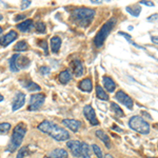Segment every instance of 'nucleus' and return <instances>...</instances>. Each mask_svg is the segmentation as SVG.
Masks as SVG:
<instances>
[{
  "label": "nucleus",
  "instance_id": "1",
  "mask_svg": "<svg viewBox=\"0 0 158 158\" xmlns=\"http://www.w3.org/2000/svg\"><path fill=\"white\" fill-rule=\"evenodd\" d=\"M37 128L40 132L49 134L50 136L57 141H64V140L70 139V134L67 130H64L63 128H61L58 125L52 121H49V120L42 121L38 125Z\"/></svg>",
  "mask_w": 158,
  "mask_h": 158
},
{
  "label": "nucleus",
  "instance_id": "2",
  "mask_svg": "<svg viewBox=\"0 0 158 158\" xmlns=\"http://www.w3.org/2000/svg\"><path fill=\"white\" fill-rule=\"evenodd\" d=\"M95 16V11L90 7H76L71 13V19L77 25L86 29L91 25L92 20Z\"/></svg>",
  "mask_w": 158,
  "mask_h": 158
},
{
  "label": "nucleus",
  "instance_id": "3",
  "mask_svg": "<svg viewBox=\"0 0 158 158\" xmlns=\"http://www.w3.org/2000/svg\"><path fill=\"white\" fill-rule=\"evenodd\" d=\"M27 125L23 123V122H20L16 125L14 130H13L12 133V139H11V142L9 144V148H7V152H14L17 149H19V146H21L22 141H23V138H25V135L27 133Z\"/></svg>",
  "mask_w": 158,
  "mask_h": 158
},
{
  "label": "nucleus",
  "instance_id": "4",
  "mask_svg": "<svg viewBox=\"0 0 158 158\" xmlns=\"http://www.w3.org/2000/svg\"><path fill=\"white\" fill-rule=\"evenodd\" d=\"M115 25H116V18L113 17V18L109 19V20L101 27V29L99 30V32L96 34L95 39H94V43L96 48L99 49L101 46H104L106 38H108V36L110 35V33L112 32L113 27H115Z\"/></svg>",
  "mask_w": 158,
  "mask_h": 158
},
{
  "label": "nucleus",
  "instance_id": "5",
  "mask_svg": "<svg viewBox=\"0 0 158 158\" xmlns=\"http://www.w3.org/2000/svg\"><path fill=\"white\" fill-rule=\"evenodd\" d=\"M129 127L137 133L142 135H146L150 133V125L146 119H143L141 116H132L129 120Z\"/></svg>",
  "mask_w": 158,
  "mask_h": 158
},
{
  "label": "nucleus",
  "instance_id": "6",
  "mask_svg": "<svg viewBox=\"0 0 158 158\" xmlns=\"http://www.w3.org/2000/svg\"><path fill=\"white\" fill-rule=\"evenodd\" d=\"M30 65V60L20 54L13 55L10 59V70L12 72H19L21 69H25Z\"/></svg>",
  "mask_w": 158,
  "mask_h": 158
},
{
  "label": "nucleus",
  "instance_id": "7",
  "mask_svg": "<svg viewBox=\"0 0 158 158\" xmlns=\"http://www.w3.org/2000/svg\"><path fill=\"white\" fill-rule=\"evenodd\" d=\"M46 100V95L44 94H34L31 96L30 98V106H29V110L30 111H37L39 110L42 104H44Z\"/></svg>",
  "mask_w": 158,
  "mask_h": 158
},
{
  "label": "nucleus",
  "instance_id": "8",
  "mask_svg": "<svg viewBox=\"0 0 158 158\" xmlns=\"http://www.w3.org/2000/svg\"><path fill=\"white\" fill-rule=\"evenodd\" d=\"M83 115H84L85 119L88 120L92 125H98L99 121H98L96 114H95V110L92 108L91 104H86L83 108Z\"/></svg>",
  "mask_w": 158,
  "mask_h": 158
},
{
  "label": "nucleus",
  "instance_id": "9",
  "mask_svg": "<svg viewBox=\"0 0 158 158\" xmlns=\"http://www.w3.org/2000/svg\"><path fill=\"white\" fill-rule=\"evenodd\" d=\"M115 98L117 99V100L120 102L121 104H123L125 106H127L128 109L132 110L133 109V99H132L130 96H129L127 93H125L123 91H118V92H116V94H115Z\"/></svg>",
  "mask_w": 158,
  "mask_h": 158
},
{
  "label": "nucleus",
  "instance_id": "10",
  "mask_svg": "<svg viewBox=\"0 0 158 158\" xmlns=\"http://www.w3.org/2000/svg\"><path fill=\"white\" fill-rule=\"evenodd\" d=\"M25 104V95L22 92H17L15 93L12 101V110L13 111H17V110L21 109Z\"/></svg>",
  "mask_w": 158,
  "mask_h": 158
},
{
  "label": "nucleus",
  "instance_id": "11",
  "mask_svg": "<svg viewBox=\"0 0 158 158\" xmlns=\"http://www.w3.org/2000/svg\"><path fill=\"white\" fill-rule=\"evenodd\" d=\"M67 148L70 149L71 153L74 157H80L81 156V141L78 140H69L67 142Z\"/></svg>",
  "mask_w": 158,
  "mask_h": 158
},
{
  "label": "nucleus",
  "instance_id": "12",
  "mask_svg": "<svg viewBox=\"0 0 158 158\" xmlns=\"http://www.w3.org/2000/svg\"><path fill=\"white\" fill-rule=\"evenodd\" d=\"M17 37H18V34H17L16 31H13V30L10 31L9 33L5 34L4 36H2L0 38V44H1V46L5 48V46H7L12 42H14V41L17 39Z\"/></svg>",
  "mask_w": 158,
  "mask_h": 158
},
{
  "label": "nucleus",
  "instance_id": "13",
  "mask_svg": "<svg viewBox=\"0 0 158 158\" xmlns=\"http://www.w3.org/2000/svg\"><path fill=\"white\" fill-rule=\"evenodd\" d=\"M62 125H65L67 129H70L72 132H78L79 129L81 128V121L77 119H63Z\"/></svg>",
  "mask_w": 158,
  "mask_h": 158
},
{
  "label": "nucleus",
  "instance_id": "14",
  "mask_svg": "<svg viewBox=\"0 0 158 158\" xmlns=\"http://www.w3.org/2000/svg\"><path fill=\"white\" fill-rule=\"evenodd\" d=\"M102 82H104V90L108 91L109 93H113L116 90V83L111 77L109 76H104L102 77Z\"/></svg>",
  "mask_w": 158,
  "mask_h": 158
},
{
  "label": "nucleus",
  "instance_id": "15",
  "mask_svg": "<svg viewBox=\"0 0 158 158\" xmlns=\"http://www.w3.org/2000/svg\"><path fill=\"white\" fill-rule=\"evenodd\" d=\"M69 154L64 149H55L50 152L44 158H67Z\"/></svg>",
  "mask_w": 158,
  "mask_h": 158
},
{
  "label": "nucleus",
  "instance_id": "16",
  "mask_svg": "<svg viewBox=\"0 0 158 158\" xmlns=\"http://www.w3.org/2000/svg\"><path fill=\"white\" fill-rule=\"evenodd\" d=\"M71 67H72V70H73L74 75L76 77H81L83 75V65H82L81 61L75 60L71 63Z\"/></svg>",
  "mask_w": 158,
  "mask_h": 158
},
{
  "label": "nucleus",
  "instance_id": "17",
  "mask_svg": "<svg viewBox=\"0 0 158 158\" xmlns=\"http://www.w3.org/2000/svg\"><path fill=\"white\" fill-rule=\"evenodd\" d=\"M78 88L80 89L82 92L90 93V92H92V90H93V83H92V80L90 78L82 79L81 81L79 82Z\"/></svg>",
  "mask_w": 158,
  "mask_h": 158
},
{
  "label": "nucleus",
  "instance_id": "18",
  "mask_svg": "<svg viewBox=\"0 0 158 158\" xmlns=\"http://www.w3.org/2000/svg\"><path fill=\"white\" fill-rule=\"evenodd\" d=\"M96 136L104 143V146H106L108 149H111V148H112V143H111L110 137L108 136L106 133H104L102 130H97V131H96Z\"/></svg>",
  "mask_w": 158,
  "mask_h": 158
},
{
  "label": "nucleus",
  "instance_id": "19",
  "mask_svg": "<svg viewBox=\"0 0 158 158\" xmlns=\"http://www.w3.org/2000/svg\"><path fill=\"white\" fill-rule=\"evenodd\" d=\"M61 38L58 36H54L51 38V50H52V52L55 53V54H57L59 52V50L61 48Z\"/></svg>",
  "mask_w": 158,
  "mask_h": 158
},
{
  "label": "nucleus",
  "instance_id": "20",
  "mask_svg": "<svg viewBox=\"0 0 158 158\" xmlns=\"http://www.w3.org/2000/svg\"><path fill=\"white\" fill-rule=\"evenodd\" d=\"M33 20L32 19H27L25 21L20 22L18 25H17V29H18L20 32L22 33H25V32H29L31 29H33Z\"/></svg>",
  "mask_w": 158,
  "mask_h": 158
},
{
  "label": "nucleus",
  "instance_id": "21",
  "mask_svg": "<svg viewBox=\"0 0 158 158\" xmlns=\"http://www.w3.org/2000/svg\"><path fill=\"white\" fill-rule=\"evenodd\" d=\"M72 73H71L69 70H64L62 71L59 75H58V79H59V82L62 83V84H67L72 80Z\"/></svg>",
  "mask_w": 158,
  "mask_h": 158
},
{
  "label": "nucleus",
  "instance_id": "22",
  "mask_svg": "<svg viewBox=\"0 0 158 158\" xmlns=\"http://www.w3.org/2000/svg\"><path fill=\"white\" fill-rule=\"evenodd\" d=\"M96 96H97L99 99H101V100H109V95H108V93L106 92V90H104V88H101L100 85H96Z\"/></svg>",
  "mask_w": 158,
  "mask_h": 158
},
{
  "label": "nucleus",
  "instance_id": "23",
  "mask_svg": "<svg viewBox=\"0 0 158 158\" xmlns=\"http://www.w3.org/2000/svg\"><path fill=\"white\" fill-rule=\"evenodd\" d=\"M27 49H29V46H27V42L25 40H20L14 46V51H16V52H25Z\"/></svg>",
  "mask_w": 158,
  "mask_h": 158
},
{
  "label": "nucleus",
  "instance_id": "24",
  "mask_svg": "<svg viewBox=\"0 0 158 158\" xmlns=\"http://www.w3.org/2000/svg\"><path fill=\"white\" fill-rule=\"evenodd\" d=\"M82 158H91L90 146L86 142H81V156Z\"/></svg>",
  "mask_w": 158,
  "mask_h": 158
},
{
  "label": "nucleus",
  "instance_id": "25",
  "mask_svg": "<svg viewBox=\"0 0 158 158\" xmlns=\"http://www.w3.org/2000/svg\"><path fill=\"white\" fill-rule=\"evenodd\" d=\"M125 10L128 11V13H130L132 16L134 17H137V16H139L140 12H141V9H140L139 5H131V6H127Z\"/></svg>",
  "mask_w": 158,
  "mask_h": 158
},
{
  "label": "nucleus",
  "instance_id": "26",
  "mask_svg": "<svg viewBox=\"0 0 158 158\" xmlns=\"http://www.w3.org/2000/svg\"><path fill=\"white\" fill-rule=\"evenodd\" d=\"M111 110H112V112L114 113L115 115L118 116V117H123V116H125V113H123V111L121 110V108L117 104H115V102H112V104H111Z\"/></svg>",
  "mask_w": 158,
  "mask_h": 158
},
{
  "label": "nucleus",
  "instance_id": "27",
  "mask_svg": "<svg viewBox=\"0 0 158 158\" xmlns=\"http://www.w3.org/2000/svg\"><path fill=\"white\" fill-rule=\"evenodd\" d=\"M25 89L30 92H37V91H40V90H41L40 85L37 84V83H35V82H33V81L27 82V84H25Z\"/></svg>",
  "mask_w": 158,
  "mask_h": 158
},
{
  "label": "nucleus",
  "instance_id": "28",
  "mask_svg": "<svg viewBox=\"0 0 158 158\" xmlns=\"http://www.w3.org/2000/svg\"><path fill=\"white\" fill-rule=\"evenodd\" d=\"M30 154L29 152V146H21L19 149V152H18V155L16 156V158H25V156H27Z\"/></svg>",
  "mask_w": 158,
  "mask_h": 158
},
{
  "label": "nucleus",
  "instance_id": "29",
  "mask_svg": "<svg viewBox=\"0 0 158 158\" xmlns=\"http://www.w3.org/2000/svg\"><path fill=\"white\" fill-rule=\"evenodd\" d=\"M92 150H93V152L95 153V155L97 158H104V154H102V151L97 144H92Z\"/></svg>",
  "mask_w": 158,
  "mask_h": 158
},
{
  "label": "nucleus",
  "instance_id": "30",
  "mask_svg": "<svg viewBox=\"0 0 158 158\" xmlns=\"http://www.w3.org/2000/svg\"><path fill=\"white\" fill-rule=\"evenodd\" d=\"M11 130V125L9 122H2L0 123V134H5Z\"/></svg>",
  "mask_w": 158,
  "mask_h": 158
},
{
  "label": "nucleus",
  "instance_id": "31",
  "mask_svg": "<svg viewBox=\"0 0 158 158\" xmlns=\"http://www.w3.org/2000/svg\"><path fill=\"white\" fill-rule=\"evenodd\" d=\"M35 27H36V31L38 32V33L40 34H43V33H46V25L43 23L42 21H38L36 23V25H35Z\"/></svg>",
  "mask_w": 158,
  "mask_h": 158
},
{
  "label": "nucleus",
  "instance_id": "32",
  "mask_svg": "<svg viewBox=\"0 0 158 158\" xmlns=\"http://www.w3.org/2000/svg\"><path fill=\"white\" fill-rule=\"evenodd\" d=\"M38 44L43 49L44 55H48V43H46V40H39V41H38Z\"/></svg>",
  "mask_w": 158,
  "mask_h": 158
},
{
  "label": "nucleus",
  "instance_id": "33",
  "mask_svg": "<svg viewBox=\"0 0 158 158\" xmlns=\"http://www.w3.org/2000/svg\"><path fill=\"white\" fill-rule=\"evenodd\" d=\"M31 3H32V1H31V0H22L21 4H20V9H21V10L27 9V7L31 5Z\"/></svg>",
  "mask_w": 158,
  "mask_h": 158
},
{
  "label": "nucleus",
  "instance_id": "34",
  "mask_svg": "<svg viewBox=\"0 0 158 158\" xmlns=\"http://www.w3.org/2000/svg\"><path fill=\"white\" fill-rule=\"evenodd\" d=\"M39 73L41 75H48L50 73V67H41L39 69Z\"/></svg>",
  "mask_w": 158,
  "mask_h": 158
},
{
  "label": "nucleus",
  "instance_id": "35",
  "mask_svg": "<svg viewBox=\"0 0 158 158\" xmlns=\"http://www.w3.org/2000/svg\"><path fill=\"white\" fill-rule=\"evenodd\" d=\"M118 35H120V36H123L125 38V39L129 40L130 42H132V41H131V38H132L131 35H129V34L125 33V32H118Z\"/></svg>",
  "mask_w": 158,
  "mask_h": 158
},
{
  "label": "nucleus",
  "instance_id": "36",
  "mask_svg": "<svg viewBox=\"0 0 158 158\" xmlns=\"http://www.w3.org/2000/svg\"><path fill=\"white\" fill-rule=\"evenodd\" d=\"M157 13H155V14H153V15H151L150 17H148V21H150V22H154V21H156L157 20Z\"/></svg>",
  "mask_w": 158,
  "mask_h": 158
},
{
  "label": "nucleus",
  "instance_id": "37",
  "mask_svg": "<svg viewBox=\"0 0 158 158\" xmlns=\"http://www.w3.org/2000/svg\"><path fill=\"white\" fill-rule=\"evenodd\" d=\"M139 3H141V4H146V5L148 6H154L155 4H154V2H152V1H149V0H141Z\"/></svg>",
  "mask_w": 158,
  "mask_h": 158
},
{
  "label": "nucleus",
  "instance_id": "38",
  "mask_svg": "<svg viewBox=\"0 0 158 158\" xmlns=\"http://www.w3.org/2000/svg\"><path fill=\"white\" fill-rule=\"evenodd\" d=\"M25 17H27V16H25V14H19V15L16 16L14 20H15V21H19V20H23V19H25Z\"/></svg>",
  "mask_w": 158,
  "mask_h": 158
},
{
  "label": "nucleus",
  "instance_id": "39",
  "mask_svg": "<svg viewBox=\"0 0 158 158\" xmlns=\"http://www.w3.org/2000/svg\"><path fill=\"white\" fill-rule=\"evenodd\" d=\"M92 3H95V4H101L104 2V0H91Z\"/></svg>",
  "mask_w": 158,
  "mask_h": 158
},
{
  "label": "nucleus",
  "instance_id": "40",
  "mask_svg": "<svg viewBox=\"0 0 158 158\" xmlns=\"http://www.w3.org/2000/svg\"><path fill=\"white\" fill-rule=\"evenodd\" d=\"M152 41L153 42H155V44H157V36H152Z\"/></svg>",
  "mask_w": 158,
  "mask_h": 158
},
{
  "label": "nucleus",
  "instance_id": "41",
  "mask_svg": "<svg viewBox=\"0 0 158 158\" xmlns=\"http://www.w3.org/2000/svg\"><path fill=\"white\" fill-rule=\"evenodd\" d=\"M104 158H114V157H113L111 154H106V155H104Z\"/></svg>",
  "mask_w": 158,
  "mask_h": 158
},
{
  "label": "nucleus",
  "instance_id": "42",
  "mask_svg": "<svg viewBox=\"0 0 158 158\" xmlns=\"http://www.w3.org/2000/svg\"><path fill=\"white\" fill-rule=\"evenodd\" d=\"M3 99H4V97H3L2 95L0 94V102H1V101H2V100H3Z\"/></svg>",
  "mask_w": 158,
  "mask_h": 158
},
{
  "label": "nucleus",
  "instance_id": "43",
  "mask_svg": "<svg viewBox=\"0 0 158 158\" xmlns=\"http://www.w3.org/2000/svg\"><path fill=\"white\" fill-rule=\"evenodd\" d=\"M2 20H3V16L0 14V21H2Z\"/></svg>",
  "mask_w": 158,
  "mask_h": 158
},
{
  "label": "nucleus",
  "instance_id": "44",
  "mask_svg": "<svg viewBox=\"0 0 158 158\" xmlns=\"http://www.w3.org/2000/svg\"><path fill=\"white\" fill-rule=\"evenodd\" d=\"M2 31H3V29H2V27H0V34L2 33Z\"/></svg>",
  "mask_w": 158,
  "mask_h": 158
},
{
  "label": "nucleus",
  "instance_id": "45",
  "mask_svg": "<svg viewBox=\"0 0 158 158\" xmlns=\"http://www.w3.org/2000/svg\"><path fill=\"white\" fill-rule=\"evenodd\" d=\"M149 158H151V157H149ZM155 158H156V157H155Z\"/></svg>",
  "mask_w": 158,
  "mask_h": 158
}]
</instances>
